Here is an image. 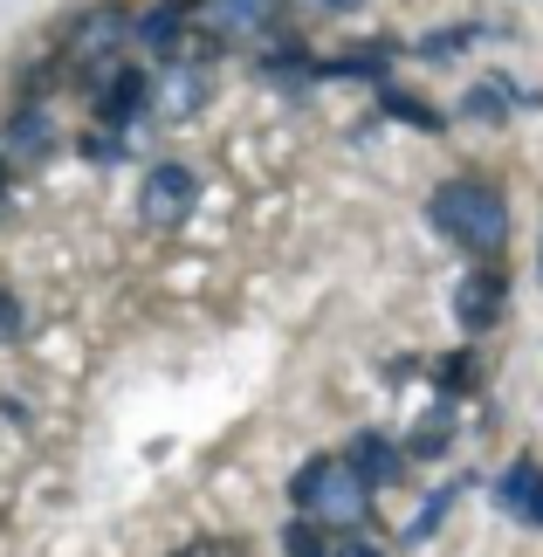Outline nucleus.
I'll use <instances>...</instances> for the list:
<instances>
[{"label": "nucleus", "instance_id": "1", "mask_svg": "<svg viewBox=\"0 0 543 557\" xmlns=\"http://www.w3.org/2000/svg\"><path fill=\"white\" fill-rule=\"evenodd\" d=\"M427 227L468 255H503L509 248V200L489 180H447L427 200Z\"/></svg>", "mask_w": 543, "mask_h": 557}, {"label": "nucleus", "instance_id": "2", "mask_svg": "<svg viewBox=\"0 0 543 557\" xmlns=\"http://www.w3.org/2000/svg\"><path fill=\"white\" fill-rule=\"evenodd\" d=\"M289 503L303 517H317V523H358L365 509H372V482H365L344 455H317V461H303L289 475Z\"/></svg>", "mask_w": 543, "mask_h": 557}, {"label": "nucleus", "instance_id": "3", "mask_svg": "<svg viewBox=\"0 0 543 557\" xmlns=\"http://www.w3.org/2000/svg\"><path fill=\"white\" fill-rule=\"evenodd\" d=\"M193 207H200V173H193V165H180V159L145 165V180H138V213H145V227H186Z\"/></svg>", "mask_w": 543, "mask_h": 557}, {"label": "nucleus", "instance_id": "4", "mask_svg": "<svg viewBox=\"0 0 543 557\" xmlns=\"http://www.w3.org/2000/svg\"><path fill=\"white\" fill-rule=\"evenodd\" d=\"M90 97H97V124H118V132H132V124L151 117V76L124 70V62H97Z\"/></svg>", "mask_w": 543, "mask_h": 557}, {"label": "nucleus", "instance_id": "5", "mask_svg": "<svg viewBox=\"0 0 543 557\" xmlns=\"http://www.w3.org/2000/svg\"><path fill=\"white\" fill-rule=\"evenodd\" d=\"M503 310H509V275L495 269V262H474L461 283H454V324H461L468 337H482L503 324Z\"/></svg>", "mask_w": 543, "mask_h": 557}, {"label": "nucleus", "instance_id": "6", "mask_svg": "<svg viewBox=\"0 0 543 557\" xmlns=\"http://www.w3.org/2000/svg\"><path fill=\"white\" fill-rule=\"evenodd\" d=\"M186 14L200 21V35H221V41H248L275 28L282 0H186Z\"/></svg>", "mask_w": 543, "mask_h": 557}, {"label": "nucleus", "instance_id": "7", "mask_svg": "<svg viewBox=\"0 0 543 557\" xmlns=\"http://www.w3.org/2000/svg\"><path fill=\"white\" fill-rule=\"evenodd\" d=\"M344 461H351V468H358V475L372 482V488H393V482H406V468H412V455H406V447H399L393 434H372V426L344 441Z\"/></svg>", "mask_w": 543, "mask_h": 557}, {"label": "nucleus", "instance_id": "8", "mask_svg": "<svg viewBox=\"0 0 543 557\" xmlns=\"http://www.w3.org/2000/svg\"><path fill=\"white\" fill-rule=\"evenodd\" d=\"M495 509H503V517H516L523 530H543V468L536 461H509L503 475H495Z\"/></svg>", "mask_w": 543, "mask_h": 557}, {"label": "nucleus", "instance_id": "9", "mask_svg": "<svg viewBox=\"0 0 543 557\" xmlns=\"http://www.w3.org/2000/svg\"><path fill=\"white\" fill-rule=\"evenodd\" d=\"M124 41H132V14H124V8H97V14H83V21H76L70 55L97 70V62H111V55L124 49Z\"/></svg>", "mask_w": 543, "mask_h": 557}, {"label": "nucleus", "instance_id": "10", "mask_svg": "<svg viewBox=\"0 0 543 557\" xmlns=\"http://www.w3.org/2000/svg\"><path fill=\"white\" fill-rule=\"evenodd\" d=\"M530 103H536V90H516L509 76H482L461 97V117H474V124H509L516 111H530Z\"/></svg>", "mask_w": 543, "mask_h": 557}, {"label": "nucleus", "instance_id": "11", "mask_svg": "<svg viewBox=\"0 0 543 557\" xmlns=\"http://www.w3.org/2000/svg\"><path fill=\"white\" fill-rule=\"evenodd\" d=\"M0 145H8V159L41 165V159L55 152V124H49V111H41V103H21V111L8 117V132H0Z\"/></svg>", "mask_w": 543, "mask_h": 557}, {"label": "nucleus", "instance_id": "12", "mask_svg": "<svg viewBox=\"0 0 543 557\" xmlns=\"http://www.w3.org/2000/svg\"><path fill=\"white\" fill-rule=\"evenodd\" d=\"M200 103H207L200 62H180V70H165V83H151V117H193Z\"/></svg>", "mask_w": 543, "mask_h": 557}, {"label": "nucleus", "instance_id": "13", "mask_svg": "<svg viewBox=\"0 0 543 557\" xmlns=\"http://www.w3.org/2000/svg\"><path fill=\"white\" fill-rule=\"evenodd\" d=\"M180 35H186V0H159V8H145L132 21V41L151 49V55H172V49H180Z\"/></svg>", "mask_w": 543, "mask_h": 557}, {"label": "nucleus", "instance_id": "14", "mask_svg": "<svg viewBox=\"0 0 543 557\" xmlns=\"http://www.w3.org/2000/svg\"><path fill=\"white\" fill-rule=\"evenodd\" d=\"M372 90H379V111H385V117H399V124H412V132H427V138H441V132H447V117L433 111V103H420L412 90H399L393 76L372 83Z\"/></svg>", "mask_w": 543, "mask_h": 557}, {"label": "nucleus", "instance_id": "15", "mask_svg": "<svg viewBox=\"0 0 543 557\" xmlns=\"http://www.w3.org/2000/svg\"><path fill=\"white\" fill-rule=\"evenodd\" d=\"M447 441H454V399L441 393V399H433L427 413H420V426H412L406 455H412V461H441V455H447Z\"/></svg>", "mask_w": 543, "mask_h": 557}, {"label": "nucleus", "instance_id": "16", "mask_svg": "<svg viewBox=\"0 0 543 557\" xmlns=\"http://www.w3.org/2000/svg\"><path fill=\"white\" fill-rule=\"evenodd\" d=\"M393 41H372V49H351V55H331V62H317V83L323 76H365V83H385L393 76Z\"/></svg>", "mask_w": 543, "mask_h": 557}, {"label": "nucleus", "instance_id": "17", "mask_svg": "<svg viewBox=\"0 0 543 557\" xmlns=\"http://www.w3.org/2000/svg\"><path fill=\"white\" fill-rule=\"evenodd\" d=\"M489 35H503V28H489V21H461V28H441V35L412 41V55H420V62H454L461 49H474V41H489Z\"/></svg>", "mask_w": 543, "mask_h": 557}, {"label": "nucleus", "instance_id": "18", "mask_svg": "<svg viewBox=\"0 0 543 557\" xmlns=\"http://www.w3.org/2000/svg\"><path fill=\"white\" fill-rule=\"evenodd\" d=\"M255 76H262V83H282V90H303V83H317V55H303V49L255 55Z\"/></svg>", "mask_w": 543, "mask_h": 557}, {"label": "nucleus", "instance_id": "19", "mask_svg": "<svg viewBox=\"0 0 543 557\" xmlns=\"http://www.w3.org/2000/svg\"><path fill=\"white\" fill-rule=\"evenodd\" d=\"M454 503H461V482L433 488V496H427V503H420V509H412V517H406V530H399V544H427L433 530L447 523V509H454Z\"/></svg>", "mask_w": 543, "mask_h": 557}, {"label": "nucleus", "instance_id": "20", "mask_svg": "<svg viewBox=\"0 0 543 557\" xmlns=\"http://www.w3.org/2000/svg\"><path fill=\"white\" fill-rule=\"evenodd\" d=\"M282 550H296V557H331V530H323V523H310V517H296L289 530H282Z\"/></svg>", "mask_w": 543, "mask_h": 557}, {"label": "nucleus", "instance_id": "21", "mask_svg": "<svg viewBox=\"0 0 543 557\" xmlns=\"http://www.w3.org/2000/svg\"><path fill=\"white\" fill-rule=\"evenodd\" d=\"M124 152H132V145H124V132H118V124H103V132H90V138H83V159H90V165H118Z\"/></svg>", "mask_w": 543, "mask_h": 557}, {"label": "nucleus", "instance_id": "22", "mask_svg": "<svg viewBox=\"0 0 543 557\" xmlns=\"http://www.w3.org/2000/svg\"><path fill=\"white\" fill-rule=\"evenodd\" d=\"M468 366H474L468 351H454V358H433V379H441V393H447V399H454V393H468V385H474V372H468Z\"/></svg>", "mask_w": 543, "mask_h": 557}, {"label": "nucleus", "instance_id": "23", "mask_svg": "<svg viewBox=\"0 0 543 557\" xmlns=\"http://www.w3.org/2000/svg\"><path fill=\"white\" fill-rule=\"evenodd\" d=\"M21 324H28V317H21V304H14L8 289H0V345H14V337H21Z\"/></svg>", "mask_w": 543, "mask_h": 557}, {"label": "nucleus", "instance_id": "24", "mask_svg": "<svg viewBox=\"0 0 543 557\" xmlns=\"http://www.w3.org/2000/svg\"><path fill=\"white\" fill-rule=\"evenodd\" d=\"M310 8H317V14H358L365 0H310Z\"/></svg>", "mask_w": 543, "mask_h": 557}, {"label": "nucleus", "instance_id": "25", "mask_svg": "<svg viewBox=\"0 0 543 557\" xmlns=\"http://www.w3.org/2000/svg\"><path fill=\"white\" fill-rule=\"evenodd\" d=\"M0 193H8V165H0Z\"/></svg>", "mask_w": 543, "mask_h": 557}]
</instances>
